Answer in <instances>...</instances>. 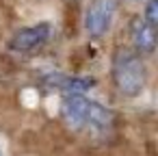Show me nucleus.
<instances>
[{"label":"nucleus","mask_w":158,"mask_h":156,"mask_svg":"<svg viewBox=\"0 0 158 156\" xmlns=\"http://www.w3.org/2000/svg\"><path fill=\"white\" fill-rule=\"evenodd\" d=\"M46 82L61 89L63 93H85L89 87L95 85L91 78H69V76H61V74H50L46 78Z\"/></svg>","instance_id":"423d86ee"},{"label":"nucleus","mask_w":158,"mask_h":156,"mask_svg":"<svg viewBox=\"0 0 158 156\" xmlns=\"http://www.w3.org/2000/svg\"><path fill=\"white\" fill-rule=\"evenodd\" d=\"M143 20L147 24H152V26H158V0H147L145 2Z\"/></svg>","instance_id":"6e6552de"},{"label":"nucleus","mask_w":158,"mask_h":156,"mask_svg":"<svg viewBox=\"0 0 158 156\" xmlns=\"http://www.w3.org/2000/svg\"><path fill=\"white\" fill-rule=\"evenodd\" d=\"M113 82L117 91L126 98H134L145 89L147 67L136 50L121 48L113 59Z\"/></svg>","instance_id":"f257e3e1"},{"label":"nucleus","mask_w":158,"mask_h":156,"mask_svg":"<svg viewBox=\"0 0 158 156\" xmlns=\"http://www.w3.org/2000/svg\"><path fill=\"white\" fill-rule=\"evenodd\" d=\"M130 35L134 50L139 54H154L156 50V26L147 24L143 18H134L130 24Z\"/></svg>","instance_id":"39448f33"},{"label":"nucleus","mask_w":158,"mask_h":156,"mask_svg":"<svg viewBox=\"0 0 158 156\" xmlns=\"http://www.w3.org/2000/svg\"><path fill=\"white\" fill-rule=\"evenodd\" d=\"M0 156H2V154H0Z\"/></svg>","instance_id":"1a4fd4ad"},{"label":"nucleus","mask_w":158,"mask_h":156,"mask_svg":"<svg viewBox=\"0 0 158 156\" xmlns=\"http://www.w3.org/2000/svg\"><path fill=\"white\" fill-rule=\"evenodd\" d=\"M85 126H89V128H93V130H108V128L113 126V113H110L108 108H104L102 104L89 100Z\"/></svg>","instance_id":"0eeeda50"},{"label":"nucleus","mask_w":158,"mask_h":156,"mask_svg":"<svg viewBox=\"0 0 158 156\" xmlns=\"http://www.w3.org/2000/svg\"><path fill=\"white\" fill-rule=\"evenodd\" d=\"M117 9V0H91V5L85 15V28L91 37H102L113 24Z\"/></svg>","instance_id":"7ed1b4c3"},{"label":"nucleus","mask_w":158,"mask_h":156,"mask_svg":"<svg viewBox=\"0 0 158 156\" xmlns=\"http://www.w3.org/2000/svg\"><path fill=\"white\" fill-rule=\"evenodd\" d=\"M52 33H54V28H52V24H48V22H41V24H37V26L20 28V31L9 39V50L20 52V54L37 52V50H41V48L50 41Z\"/></svg>","instance_id":"f03ea898"},{"label":"nucleus","mask_w":158,"mask_h":156,"mask_svg":"<svg viewBox=\"0 0 158 156\" xmlns=\"http://www.w3.org/2000/svg\"><path fill=\"white\" fill-rule=\"evenodd\" d=\"M87 106H89V100L82 95V93H65L63 102H61V119L78 130L85 126V119H87Z\"/></svg>","instance_id":"20e7f679"}]
</instances>
